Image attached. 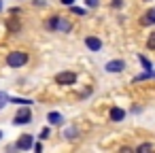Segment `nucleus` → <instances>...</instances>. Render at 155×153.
<instances>
[{
  "label": "nucleus",
  "mask_w": 155,
  "mask_h": 153,
  "mask_svg": "<svg viewBox=\"0 0 155 153\" xmlns=\"http://www.w3.org/2000/svg\"><path fill=\"white\" fill-rule=\"evenodd\" d=\"M26 64H28V53L26 51H11L7 55V66H11V68H21Z\"/></svg>",
  "instance_id": "nucleus-1"
},
{
  "label": "nucleus",
  "mask_w": 155,
  "mask_h": 153,
  "mask_svg": "<svg viewBox=\"0 0 155 153\" xmlns=\"http://www.w3.org/2000/svg\"><path fill=\"white\" fill-rule=\"evenodd\" d=\"M55 83L58 85H74L77 83V75L70 72V70H64V72L55 75Z\"/></svg>",
  "instance_id": "nucleus-2"
},
{
  "label": "nucleus",
  "mask_w": 155,
  "mask_h": 153,
  "mask_svg": "<svg viewBox=\"0 0 155 153\" xmlns=\"http://www.w3.org/2000/svg\"><path fill=\"white\" fill-rule=\"evenodd\" d=\"M32 121V111L26 106V108H21L17 115H15V119H13V123L15 125H24V123H30Z\"/></svg>",
  "instance_id": "nucleus-3"
},
{
  "label": "nucleus",
  "mask_w": 155,
  "mask_h": 153,
  "mask_svg": "<svg viewBox=\"0 0 155 153\" xmlns=\"http://www.w3.org/2000/svg\"><path fill=\"white\" fill-rule=\"evenodd\" d=\"M32 145H34V136H32V134H24V136H19V140L15 142V147L21 149V151L32 149Z\"/></svg>",
  "instance_id": "nucleus-4"
},
{
  "label": "nucleus",
  "mask_w": 155,
  "mask_h": 153,
  "mask_svg": "<svg viewBox=\"0 0 155 153\" xmlns=\"http://www.w3.org/2000/svg\"><path fill=\"white\" fill-rule=\"evenodd\" d=\"M125 68V62L123 60H113V62H106V72H121Z\"/></svg>",
  "instance_id": "nucleus-5"
},
{
  "label": "nucleus",
  "mask_w": 155,
  "mask_h": 153,
  "mask_svg": "<svg viewBox=\"0 0 155 153\" xmlns=\"http://www.w3.org/2000/svg\"><path fill=\"white\" fill-rule=\"evenodd\" d=\"M85 45H87L91 51H100V49H102V41L96 38V36H87V38H85Z\"/></svg>",
  "instance_id": "nucleus-6"
},
{
  "label": "nucleus",
  "mask_w": 155,
  "mask_h": 153,
  "mask_svg": "<svg viewBox=\"0 0 155 153\" xmlns=\"http://www.w3.org/2000/svg\"><path fill=\"white\" fill-rule=\"evenodd\" d=\"M140 24H142V26H153V24H155V9H149V11L140 17Z\"/></svg>",
  "instance_id": "nucleus-7"
},
{
  "label": "nucleus",
  "mask_w": 155,
  "mask_h": 153,
  "mask_svg": "<svg viewBox=\"0 0 155 153\" xmlns=\"http://www.w3.org/2000/svg\"><path fill=\"white\" fill-rule=\"evenodd\" d=\"M110 119H113V121H121V119H125V111L119 108V106H113V108H110Z\"/></svg>",
  "instance_id": "nucleus-8"
},
{
  "label": "nucleus",
  "mask_w": 155,
  "mask_h": 153,
  "mask_svg": "<svg viewBox=\"0 0 155 153\" xmlns=\"http://www.w3.org/2000/svg\"><path fill=\"white\" fill-rule=\"evenodd\" d=\"M47 121H49L51 125H62L64 117H62L60 113H55V111H53V113H49V115H47Z\"/></svg>",
  "instance_id": "nucleus-9"
},
{
  "label": "nucleus",
  "mask_w": 155,
  "mask_h": 153,
  "mask_svg": "<svg viewBox=\"0 0 155 153\" xmlns=\"http://www.w3.org/2000/svg\"><path fill=\"white\" fill-rule=\"evenodd\" d=\"M55 30H64V32H68V30H70V24H68L66 19H62V17H60V22H58Z\"/></svg>",
  "instance_id": "nucleus-10"
},
{
  "label": "nucleus",
  "mask_w": 155,
  "mask_h": 153,
  "mask_svg": "<svg viewBox=\"0 0 155 153\" xmlns=\"http://www.w3.org/2000/svg\"><path fill=\"white\" fill-rule=\"evenodd\" d=\"M64 136H66L68 140H72V138H77V136H79V130H77V128H68V130L64 132Z\"/></svg>",
  "instance_id": "nucleus-11"
},
{
  "label": "nucleus",
  "mask_w": 155,
  "mask_h": 153,
  "mask_svg": "<svg viewBox=\"0 0 155 153\" xmlns=\"http://www.w3.org/2000/svg\"><path fill=\"white\" fill-rule=\"evenodd\" d=\"M7 104H9V94L7 91H0V111H2Z\"/></svg>",
  "instance_id": "nucleus-12"
},
{
  "label": "nucleus",
  "mask_w": 155,
  "mask_h": 153,
  "mask_svg": "<svg viewBox=\"0 0 155 153\" xmlns=\"http://www.w3.org/2000/svg\"><path fill=\"white\" fill-rule=\"evenodd\" d=\"M9 102H13V104H24V106L32 104V100H26V98H9Z\"/></svg>",
  "instance_id": "nucleus-13"
},
{
  "label": "nucleus",
  "mask_w": 155,
  "mask_h": 153,
  "mask_svg": "<svg viewBox=\"0 0 155 153\" xmlns=\"http://www.w3.org/2000/svg\"><path fill=\"white\" fill-rule=\"evenodd\" d=\"M58 22H60V15H53V17H51V19L47 22V28H49V30H55Z\"/></svg>",
  "instance_id": "nucleus-14"
},
{
  "label": "nucleus",
  "mask_w": 155,
  "mask_h": 153,
  "mask_svg": "<svg viewBox=\"0 0 155 153\" xmlns=\"http://www.w3.org/2000/svg\"><path fill=\"white\" fill-rule=\"evenodd\" d=\"M147 47H149V49H155V32L149 34V38H147Z\"/></svg>",
  "instance_id": "nucleus-15"
},
{
  "label": "nucleus",
  "mask_w": 155,
  "mask_h": 153,
  "mask_svg": "<svg viewBox=\"0 0 155 153\" xmlns=\"http://www.w3.org/2000/svg\"><path fill=\"white\" fill-rule=\"evenodd\" d=\"M136 151H138V153H144V151H153V145H140V147H136Z\"/></svg>",
  "instance_id": "nucleus-16"
},
{
  "label": "nucleus",
  "mask_w": 155,
  "mask_h": 153,
  "mask_svg": "<svg viewBox=\"0 0 155 153\" xmlns=\"http://www.w3.org/2000/svg\"><path fill=\"white\" fill-rule=\"evenodd\" d=\"M9 30H11V32H17V30H19V24H17L15 19H11V22H9Z\"/></svg>",
  "instance_id": "nucleus-17"
},
{
  "label": "nucleus",
  "mask_w": 155,
  "mask_h": 153,
  "mask_svg": "<svg viewBox=\"0 0 155 153\" xmlns=\"http://www.w3.org/2000/svg\"><path fill=\"white\" fill-rule=\"evenodd\" d=\"M138 60H140V64H142V66H144L147 70H151V64H149V60H147L144 55H138Z\"/></svg>",
  "instance_id": "nucleus-18"
},
{
  "label": "nucleus",
  "mask_w": 155,
  "mask_h": 153,
  "mask_svg": "<svg viewBox=\"0 0 155 153\" xmlns=\"http://www.w3.org/2000/svg\"><path fill=\"white\" fill-rule=\"evenodd\" d=\"M85 5L91 7V9H96V7H98V0H85Z\"/></svg>",
  "instance_id": "nucleus-19"
},
{
  "label": "nucleus",
  "mask_w": 155,
  "mask_h": 153,
  "mask_svg": "<svg viewBox=\"0 0 155 153\" xmlns=\"http://www.w3.org/2000/svg\"><path fill=\"white\" fill-rule=\"evenodd\" d=\"M70 7H72V5H70ZM72 13H77V15H85V11L79 9V7H72Z\"/></svg>",
  "instance_id": "nucleus-20"
},
{
  "label": "nucleus",
  "mask_w": 155,
  "mask_h": 153,
  "mask_svg": "<svg viewBox=\"0 0 155 153\" xmlns=\"http://www.w3.org/2000/svg\"><path fill=\"white\" fill-rule=\"evenodd\" d=\"M41 138H49V128H45V130L41 132Z\"/></svg>",
  "instance_id": "nucleus-21"
},
{
  "label": "nucleus",
  "mask_w": 155,
  "mask_h": 153,
  "mask_svg": "<svg viewBox=\"0 0 155 153\" xmlns=\"http://www.w3.org/2000/svg\"><path fill=\"white\" fill-rule=\"evenodd\" d=\"M121 5H123L121 0H113V7H115V9H121Z\"/></svg>",
  "instance_id": "nucleus-22"
},
{
  "label": "nucleus",
  "mask_w": 155,
  "mask_h": 153,
  "mask_svg": "<svg viewBox=\"0 0 155 153\" xmlns=\"http://www.w3.org/2000/svg\"><path fill=\"white\" fill-rule=\"evenodd\" d=\"M32 147H34V151H38V153L43 151V145H41V142H36V145H32Z\"/></svg>",
  "instance_id": "nucleus-23"
},
{
  "label": "nucleus",
  "mask_w": 155,
  "mask_h": 153,
  "mask_svg": "<svg viewBox=\"0 0 155 153\" xmlns=\"http://www.w3.org/2000/svg\"><path fill=\"white\" fill-rule=\"evenodd\" d=\"M60 2H62V5H68V7H70V5H74V0H60Z\"/></svg>",
  "instance_id": "nucleus-24"
},
{
  "label": "nucleus",
  "mask_w": 155,
  "mask_h": 153,
  "mask_svg": "<svg viewBox=\"0 0 155 153\" xmlns=\"http://www.w3.org/2000/svg\"><path fill=\"white\" fill-rule=\"evenodd\" d=\"M34 5L36 7H45V0H34Z\"/></svg>",
  "instance_id": "nucleus-25"
},
{
  "label": "nucleus",
  "mask_w": 155,
  "mask_h": 153,
  "mask_svg": "<svg viewBox=\"0 0 155 153\" xmlns=\"http://www.w3.org/2000/svg\"><path fill=\"white\" fill-rule=\"evenodd\" d=\"M0 11H2V0H0Z\"/></svg>",
  "instance_id": "nucleus-26"
},
{
  "label": "nucleus",
  "mask_w": 155,
  "mask_h": 153,
  "mask_svg": "<svg viewBox=\"0 0 155 153\" xmlns=\"http://www.w3.org/2000/svg\"><path fill=\"white\" fill-rule=\"evenodd\" d=\"M0 138H2V132H0Z\"/></svg>",
  "instance_id": "nucleus-27"
},
{
  "label": "nucleus",
  "mask_w": 155,
  "mask_h": 153,
  "mask_svg": "<svg viewBox=\"0 0 155 153\" xmlns=\"http://www.w3.org/2000/svg\"><path fill=\"white\" fill-rule=\"evenodd\" d=\"M144 2H147V0H144Z\"/></svg>",
  "instance_id": "nucleus-28"
}]
</instances>
